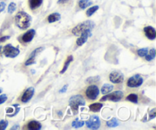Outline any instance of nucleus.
Instances as JSON below:
<instances>
[{"label":"nucleus","instance_id":"obj_1","mask_svg":"<svg viewBox=\"0 0 156 130\" xmlns=\"http://www.w3.org/2000/svg\"><path fill=\"white\" fill-rule=\"evenodd\" d=\"M31 21L32 18L30 15L24 11H20L15 15V24H16L17 27L19 28L20 29H22V30L28 28L31 24Z\"/></svg>","mask_w":156,"mask_h":130},{"label":"nucleus","instance_id":"obj_2","mask_svg":"<svg viewBox=\"0 0 156 130\" xmlns=\"http://www.w3.org/2000/svg\"><path fill=\"white\" fill-rule=\"evenodd\" d=\"M94 27H95V24H94V21L88 20V21H85L80 24H77L76 27L73 28V29L72 30V33L76 36H78V35H80L85 31L92 30Z\"/></svg>","mask_w":156,"mask_h":130},{"label":"nucleus","instance_id":"obj_3","mask_svg":"<svg viewBox=\"0 0 156 130\" xmlns=\"http://www.w3.org/2000/svg\"><path fill=\"white\" fill-rule=\"evenodd\" d=\"M69 106L74 110H78L79 106H85V100L82 95H74L69 100Z\"/></svg>","mask_w":156,"mask_h":130},{"label":"nucleus","instance_id":"obj_4","mask_svg":"<svg viewBox=\"0 0 156 130\" xmlns=\"http://www.w3.org/2000/svg\"><path fill=\"white\" fill-rule=\"evenodd\" d=\"M3 49V54L6 58H16L20 53V50L18 47H15L12 46L11 44H8L2 47Z\"/></svg>","mask_w":156,"mask_h":130},{"label":"nucleus","instance_id":"obj_5","mask_svg":"<svg viewBox=\"0 0 156 130\" xmlns=\"http://www.w3.org/2000/svg\"><path fill=\"white\" fill-rule=\"evenodd\" d=\"M123 97V93L122 91H120V90H118V91H114L113 93H108L106 96H104L101 99V101L110 100L112 101V102H119L120 100H121Z\"/></svg>","mask_w":156,"mask_h":130},{"label":"nucleus","instance_id":"obj_6","mask_svg":"<svg viewBox=\"0 0 156 130\" xmlns=\"http://www.w3.org/2000/svg\"><path fill=\"white\" fill-rule=\"evenodd\" d=\"M143 84V78L140 75H134L129 78L127 80V86L131 88L139 87Z\"/></svg>","mask_w":156,"mask_h":130},{"label":"nucleus","instance_id":"obj_7","mask_svg":"<svg viewBox=\"0 0 156 130\" xmlns=\"http://www.w3.org/2000/svg\"><path fill=\"white\" fill-rule=\"evenodd\" d=\"M100 90H99L98 87L96 85H91L87 88L86 91H85V94H86L87 97L91 100H94L98 96Z\"/></svg>","mask_w":156,"mask_h":130},{"label":"nucleus","instance_id":"obj_8","mask_svg":"<svg viewBox=\"0 0 156 130\" xmlns=\"http://www.w3.org/2000/svg\"><path fill=\"white\" fill-rule=\"evenodd\" d=\"M86 126L91 129H98L101 126V120L98 116H91L85 122Z\"/></svg>","mask_w":156,"mask_h":130},{"label":"nucleus","instance_id":"obj_9","mask_svg":"<svg viewBox=\"0 0 156 130\" xmlns=\"http://www.w3.org/2000/svg\"><path fill=\"white\" fill-rule=\"evenodd\" d=\"M109 79L113 84H120L124 80V76L120 71H113L110 74Z\"/></svg>","mask_w":156,"mask_h":130},{"label":"nucleus","instance_id":"obj_10","mask_svg":"<svg viewBox=\"0 0 156 130\" xmlns=\"http://www.w3.org/2000/svg\"><path fill=\"white\" fill-rule=\"evenodd\" d=\"M91 36V30L85 31V32H83L82 34H81L80 37L77 39V41H76V44H77L79 47H81V46H82L85 42H86L88 38Z\"/></svg>","mask_w":156,"mask_h":130},{"label":"nucleus","instance_id":"obj_11","mask_svg":"<svg viewBox=\"0 0 156 130\" xmlns=\"http://www.w3.org/2000/svg\"><path fill=\"white\" fill-rule=\"evenodd\" d=\"M34 88L32 87H28V88L27 89V90L24 91V93H23L22 96H21V102H24V103H26V102H29V101L31 99V98L33 97L34 94Z\"/></svg>","mask_w":156,"mask_h":130},{"label":"nucleus","instance_id":"obj_12","mask_svg":"<svg viewBox=\"0 0 156 130\" xmlns=\"http://www.w3.org/2000/svg\"><path fill=\"white\" fill-rule=\"evenodd\" d=\"M36 34L34 29H30L27 32H26L24 35L21 37V40H22L23 42L24 43H29L33 40V38H34V35Z\"/></svg>","mask_w":156,"mask_h":130},{"label":"nucleus","instance_id":"obj_13","mask_svg":"<svg viewBox=\"0 0 156 130\" xmlns=\"http://www.w3.org/2000/svg\"><path fill=\"white\" fill-rule=\"evenodd\" d=\"M144 33L146 35V36L149 38V40H155L156 38V32L155 29L152 26H147V27H145L144 29Z\"/></svg>","mask_w":156,"mask_h":130},{"label":"nucleus","instance_id":"obj_14","mask_svg":"<svg viewBox=\"0 0 156 130\" xmlns=\"http://www.w3.org/2000/svg\"><path fill=\"white\" fill-rule=\"evenodd\" d=\"M27 128L30 130L41 129V124L36 120H32L27 124Z\"/></svg>","mask_w":156,"mask_h":130},{"label":"nucleus","instance_id":"obj_15","mask_svg":"<svg viewBox=\"0 0 156 130\" xmlns=\"http://www.w3.org/2000/svg\"><path fill=\"white\" fill-rule=\"evenodd\" d=\"M61 18V15L58 12H54V13H52L50 15H49L48 18H47V21L49 23H53L55 21H59Z\"/></svg>","mask_w":156,"mask_h":130},{"label":"nucleus","instance_id":"obj_16","mask_svg":"<svg viewBox=\"0 0 156 130\" xmlns=\"http://www.w3.org/2000/svg\"><path fill=\"white\" fill-rule=\"evenodd\" d=\"M102 107H103V104L101 102H95L89 106V110L94 113H98L101 110Z\"/></svg>","mask_w":156,"mask_h":130},{"label":"nucleus","instance_id":"obj_17","mask_svg":"<svg viewBox=\"0 0 156 130\" xmlns=\"http://www.w3.org/2000/svg\"><path fill=\"white\" fill-rule=\"evenodd\" d=\"M113 90H114V86L109 84H105L101 87V93L104 95L108 94L111 93Z\"/></svg>","mask_w":156,"mask_h":130},{"label":"nucleus","instance_id":"obj_18","mask_svg":"<svg viewBox=\"0 0 156 130\" xmlns=\"http://www.w3.org/2000/svg\"><path fill=\"white\" fill-rule=\"evenodd\" d=\"M43 0H29V6L31 9H36L42 5Z\"/></svg>","mask_w":156,"mask_h":130},{"label":"nucleus","instance_id":"obj_19","mask_svg":"<svg viewBox=\"0 0 156 130\" xmlns=\"http://www.w3.org/2000/svg\"><path fill=\"white\" fill-rule=\"evenodd\" d=\"M91 5H92V2L91 0H80L79 2V6L81 9H85Z\"/></svg>","mask_w":156,"mask_h":130},{"label":"nucleus","instance_id":"obj_20","mask_svg":"<svg viewBox=\"0 0 156 130\" xmlns=\"http://www.w3.org/2000/svg\"><path fill=\"white\" fill-rule=\"evenodd\" d=\"M73 61V55H70V56H69L68 58H67L65 64H64V66H63V67H62V70L60 71L61 74H62V73H64L66 71V70L68 69L69 66V64H71V62Z\"/></svg>","mask_w":156,"mask_h":130},{"label":"nucleus","instance_id":"obj_21","mask_svg":"<svg viewBox=\"0 0 156 130\" xmlns=\"http://www.w3.org/2000/svg\"><path fill=\"white\" fill-rule=\"evenodd\" d=\"M155 55H156V51H155V48H152L151 49L150 51L148 53V54L146 56H145L146 58V60L148 61H150L152 60L155 59Z\"/></svg>","mask_w":156,"mask_h":130},{"label":"nucleus","instance_id":"obj_22","mask_svg":"<svg viewBox=\"0 0 156 130\" xmlns=\"http://www.w3.org/2000/svg\"><path fill=\"white\" fill-rule=\"evenodd\" d=\"M84 124H85V122H84V121L79 120V119H76L73 122V123H72V126L75 128H81V127L83 126Z\"/></svg>","mask_w":156,"mask_h":130},{"label":"nucleus","instance_id":"obj_23","mask_svg":"<svg viewBox=\"0 0 156 130\" xmlns=\"http://www.w3.org/2000/svg\"><path fill=\"white\" fill-rule=\"evenodd\" d=\"M120 124L118 119H116V118H113L111 120H109L108 122H107V125L108 127H111V128H113V127H117V125Z\"/></svg>","mask_w":156,"mask_h":130},{"label":"nucleus","instance_id":"obj_24","mask_svg":"<svg viewBox=\"0 0 156 130\" xmlns=\"http://www.w3.org/2000/svg\"><path fill=\"white\" fill-rule=\"evenodd\" d=\"M126 100L130 101V102H134V103H136L138 102V96L135 93H131V94L128 95L126 96Z\"/></svg>","mask_w":156,"mask_h":130},{"label":"nucleus","instance_id":"obj_25","mask_svg":"<svg viewBox=\"0 0 156 130\" xmlns=\"http://www.w3.org/2000/svg\"><path fill=\"white\" fill-rule=\"evenodd\" d=\"M98 9H99L98 6H92V7H90L86 12L87 16H88V17L91 16V15H92L94 12H96L98 10Z\"/></svg>","mask_w":156,"mask_h":130},{"label":"nucleus","instance_id":"obj_26","mask_svg":"<svg viewBox=\"0 0 156 130\" xmlns=\"http://www.w3.org/2000/svg\"><path fill=\"white\" fill-rule=\"evenodd\" d=\"M100 80V76H90V77L87 78V80H85L86 84H94V83L98 82Z\"/></svg>","mask_w":156,"mask_h":130},{"label":"nucleus","instance_id":"obj_27","mask_svg":"<svg viewBox=\"0 0 156 130\" xmlns=\"http://www.w3.org/2000/svg\"><path fill=\"white\" fill-rule=\"evenodd\" d=\"M148 53H149V49H148V47L141 48L140 50H138V51H137V54H138L139 56L142 57V58L146 56L148 54Z\"/></svg>","mask_w":156,"mask_h":130},{"label":"nucleus","instance_id":"obj_28","mask_svg":"<svg viewBox=\"0 0 156 130\" xmlns=\"http://www.w3.org/2000/svg\"><path fill=\"white\" fill-rule=\"evenodd\" d=\"M16 8L17 6L15 2H11L10 4L9 5V6H8V12H9V14H12L13 12H15Z\"/></svg>","mask_w":156,"mask_h":130},{"label":"nucleus","instance_id":"obj_29","mask_svg":"<svg viewBox=\"0 0 156 130\" xmlns=\"http://www.w3.org/2000/svg\"><path fill=\"white\" fill-rule=\"evenodd\" d=\"M44 49V47H37V48H36L34 50H33V51H32V53L30 54V57H31V58H36L37 55L39 54V53H41V52Z\"/></svg>","mask_w":156,"mask_h":130},{"label":"nucleus","instance_id":"obj_30","mask_svg":"<svg viewBox=\"0 0 156 130\" xmlns=\"http://www.w3.org/2000/svg\"><path fill=\"white\" fill-rule=\"evenodd\" d=\"M8 125H9V122L5 119H2L0 121V130H5L7 128Z\"/></svg>","mask_w":156,"mask_h":130},{"label":"nucleus","instance_id":"obj_31","mask_svg":"<svg viewBox=\"0 0 156 130\" xmlns=\"http://www.w3.org/2000/svg\"><path fill=\"white\" fill-rule=\"evenodd\" d=\"M34 63H35V58H31V57H30V58L25 61L24 65L29 66V65H31V64H34Z\"/></svg>","mask_w":156,"mask_h":130},{"label":"nucleus","instance_id":"obj_32","mask_svg":"<svg viewBox=\"0 0 156 130\" xmlns=\"http://www.w3.org/2000/svg\"><path fill=\"white\" fill-rule=\"evenodd\" d=\"M155 116H156V110H155V108H154V109H152V110L150 111V113H149V119H155Z\"/></svg>","mask_w":156,"mask_h":130},{"label":"nucleus","instance_id":"obj_33","mask_svg":"<svg viewBox=\"0 0 156 130\" xmlns=\"http://www.w3.org/2000/svg\"><path fill=\"white\" fill-rule=\"evenodd\" d=\"M8 97L6 94H2L0 95V105L2 103H4L6 100H7Z\"/></svg>","mask_w":156,"mask_h":130},{"label":"nucleus","instance_id":"obj_34","mask_svg":"<svg viewBox=\"0 0 156 130\" xmlns=\"http://www.w3.org/2000/svg\"><path fill=\"white\" fill-rule=\"evenodd\" d=\"M5 6H6V4L4 2H0V13L5 10Z\"/></svg>","mask_w":156,"mask_h":130},{"label":"nucleus","instance_id":"obj_35","mask_svg":"<svg viewBox=\"0 0 156 130\" xmlns=\"http://www.w3.org/2000/svg\"><path fill=\"white\" fill-rule=\"evenodd\" d=\"M9 39H10V36H9V35H7V36L1 37V38H0V43L5 42V41H7V40Z\"/></svg>","mask_w":156,"mask_h":130},{"label":"nucleus","instance_id":"obj_36","mask_svg":"<svg viewBox=\"0 0 156 130\" xmlns=\"http://www.w3.org/2000/svg\"><path fill=\"white\" fill-rule=\"evenodd\" d=\"M67 88H68V85H67V84H66V85L63 86V87H62V88L61 89V90H59V93H65V92H66Z\"/></svg>","mask_w":156,"mask_h":130},{"label":"nucleus","instance_id":"obj_37","mask_svg":"<svg viewBox=\"0 0 156 130\" xmlns=\"http://www.w3.org/2000/svg\"><path fill=\"white\" fill-rule=\"evenodd\" d=\"M68 2V0H58V4H61V3H66Z\"/></svg>","mask_w":156,"mask_h":130},{"label":"nucleus","instance_id":"obj_38","mask_svg":"<svg viewBox=\"0 0 156 130\" xmlns=\"http://www.w3.org/2000/svg\"><path fill=\"white\" fill-rule=\"evenodd\" d=\"M18 128H19V125H14L13 127H12V128H11V130L18 129Z\"/></svg>","mask_w":156,"mask_h":130},{"label":"nucleus","instance_id":"obj_39","mask_svg":"<svg viewBox=\"0 0 156 130\" xmlns=\"http://www.w3.org/2000/svg\"><path fill=\"white\" fill-rule=\"evenodd\" d=\"M2 46H0V54L2 53Z\"/></svg>","mask_w":156,"mask_h":130},{"label":"nucleus","instance_id":"obj_40","mask_svg":"<svg viewBox=\"0 0 156 130\" xmlns=\"http://www.w3.org/2000/svg\"><path fill=\"white\" fill-rule=\"evenodd\" d=\"M2 89L0 88V93H2Z\"/></svg>","mask_w":156,"mask_h":130}]
</instances>
